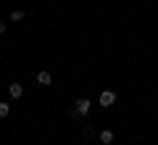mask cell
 Listing matches in <instances>:
<instances>
[{
	"mask_svg": "<svg viewBox=\"0 0 158 145\" xmlns=\"http://www.w3.org/2000/svg\"><path fill=\"white\" fill-rule=\"evenodd\" d=\"M74 113H77V116H87V113H90V100H87V98H79V100L74 103Z\"/></svg>",
	"mask_w": 158,
	"mask_h": 145,
	"instance_id": "cell-1",
	"label": "cell"
},
{
	"mask_svg": "<svg viewBox=\"0 0 158 145\" xmlns=\"http://www.w3.org/2000/svg\"><path fill=\"white\" fill-rule=\"evenodd\" d=\"M113 103H116V92H113V90H103V92H100V106L111 108Z\"/></svg>",
	"mask_w": 158,
	"mask_h": 145,
	"instance_id": "cell-2",
	"label": "cell"
},
{
	"mask_svg": "<svg viewBox=\"0 0 158 145\" xmlns=\"http://www.w3.org/2000/svg\"><path fill=\"white\" fill-rule=\"evenodd\" d=\"M8 92H11V98H21L24 95V84L21 82H11L8 84Z\"/></svg>",
	"mask_w": 158,
	"mask_h": 145,
	"instance_id": "cell-3",
	"label": "cell"
},
{
	"mask_svg": "<svg viewBox=\"0 0 158 145\" xmlns=\"http://www.w3.org/2000/svg\"><path fill=\"white\" fill-rule=\"evenodd\" d=\"M113 140H116V134H113L111 129H103V132H100V143H103V145H111Z\"/></svg>",
	"mask_w": 158,
	"mask_h": 145,
	"instance_id": "cell-4",
	"label": "cell"
},
{
	"mask_svg": "<svg viewBox=\"0 0 158 145\" xmlns=\"http://www.w3.org/2000/svg\"><path fill=\"white\" fill-rule=\"evenodd\" d=\"M37 82H40V84H53L50 71H40V74H37Z\"/></svg>",
	"mask_w": 158,
	"mask_h": 145,
	"instance_id": "cell-5",
	"label": "cell"
},
{
	"mask_svg": "<svg viewBox=\"0 0 158 145\" xmlns=\"http://www.w3.org/2000/svg\"><path fill=\"white\" fill-rule=\"evenodd\" d=\"M24 16H27V11H13L11 16H8V19H11V21H21Z\"/></svg>",
	"mask_w": 158,
	"mask_h": 145,
	"instance_id": "cell-6",
	"label": "cell"
},
{
	"mask_svg": "<svg viewBox=\"0 0 158 145\" xmlns=\"http://www.w3.org/2000/svg\"><path fill=\"white\" fill-rule=\"evenodd\" d=\"M8 113H11V106L8 103H0V119H6Z\"/></svg>",
	"mask_w": 158,
	"mask_h": 145,
	"instance_id": "cell-7",
	"label": "cell"
},
{
	"mask_svg": "<svg viewBox=\"0 0 158 145\" xmlns=\"http://www.w3.org/2000/svg\"><path fill=\"white\" fill-rule=\"evenodd\" d=\"M0 34H6V24L3 21H0Z\"/></svg>",
	"mask_w": 158,
	"mask_h": 145,
	"instance_id": "cell-8",
	"label": "cell"
}]
</instances>
